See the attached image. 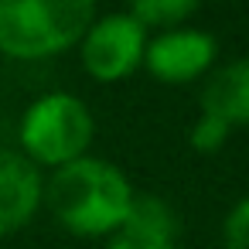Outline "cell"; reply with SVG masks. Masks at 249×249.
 Segmentation results:
<instances>
[{
  "label": "cell",
  "mask_w": 249,
  "mask_h": 249,
  "mask_svg": "<svg viewBox=\"0 0 249 249\" xmlns=\"http://www.w3.org/2000/svg\"><path fill=\"white\" fill-rule=\"evenodd\" d=\"M143 48H147V28L130 11L96 18L79 41L82 69L96 82H120L130 72H137L143 65Z\"/></svg>",
  "instance_id": "4"
},
{
  "label": "cell",
  "mask_w": 249,
  "mask_h": 249,
  "mask_svg": "<svg viewBox=\"0 0 249 249\" xmlns=\"http://www.w3.org/2000/svg\"><path fill=\"white\" fill-rule=\"evenodd\" d=\"M201 116L225 123L229 130L249 123V58H232L215 69L201 86Z\"/></svg>",
  "instance_id": "8"
},
{
  "label": "cell",
  "mask_w": 249,
  "mask_h": 249,
  "mask_svg": "<svg viewBox=\"0 0 249 249\" xmlns=\"http://www.w3.org/2000/svg\"><path fill=\"white\" fill-rule=\"evenodd\" d=\"M126 174L103 157H79L45 181L41 201L52 208L58 225L75 235H113L133 201Z\"/></svg>",
  "instance_id": "1"
},
{
  "label": "cell",
  "mask_w": 249,
  "mask_h": 249,
  "mask_svg": "<svg viewBox=\"0 0 249 249\" xmlns=\"http://www.w3.org/2000/svg\"><path fill=\"white\" fill-rule=\"evenodd\" d=\"M198 11L195 0H137L130 7V14L150 31V28H160V31H174L181 28L191 14Z\"/></svg>",
  "instance_id": "9"
},
{
  "label": "cell",
  "mask_w": 249,
  "mask_h": 249,
  "mask_svg": "<svg viewBox=\"0 0 249 249\" xmlns=\"http://www.w3.org/2000/svg\"><path fill=\"white\" fill-rule=\"evenodd\" d=\"M41 171L18 150H0V235L24 229L41 208Z\"/></svg>",
  "instance_id": "6"
},
{
  "label": "cell",
  "mask_w": 249,
  "mask_h": 249,
  "mask_svg": "<svg viewBox=\"0 0 249 249\" xmlns=\"http://www.w3.org/2000/svg\"><path fill=\"white\" fill-rule=\"evenodd\" d=\"M229 133H232V130H229L225 123H218V120H212V116H201V113H198L195 126L188 130V143H191V150H198V154H215V150H222V147H225Z\"/></svg>",
  "instance_id": "10"
},
{
  "label": "cell",
  "mask_w": 249,
  "mask_h": 249,
  "mask_svg": "<svg viewBox=\"0 0 249 249\" xmlns=\"http://www.w3.org/2000/svg\"><path fill=\"white\" fill-rule=\"evenodd\" d=\"M92 137L96 120L89 106L72 92H48L35 99L21 120V147L35 167H65L86 157Z\"/></svg>",
  "instance_id": "3"
},
{
  "label": "cell",
  "mask_w": 249,
  "mask_h": 249,
  "mask_svg": "<svg viewBox=\"0 0 249 249\" xmlns=\"http://www.w3.org/2000/svg\"><path fill=\"white\" fill-rule=\"evenodd\" d=\"M222 242H225V249H249V198L235 201L232 212L225 215Z\"/></svg>",
  "instance_id": "11"
},
{
  "label": "cell",
  "mask_w": 249,
  "mask_h": 249,
  "mask_svg": "<svg viewBox=\"0 0 249 249\" xmlns=\"http://www.w3.org/2000/svg\"><path fill=\"white\" fill-rule=\"evenodd\" d=\"M178 215L157 195H133L123 225L109 235L106 249H178Z\"/></svg>",
  "instance_id": "7"
},
{
  "label": "cell",
  "mask_w": 249,
  "mask_h": 249,
  "mask_svg": "<svg viewBox=\"0 0 249 249\" xmlns=\"http://www.w3.org/2000/svg\"><path fill=\"white\" fill-rule=\"evenodd\" d=\"M96 7L89 0H0V52L48 58L82 41Z\"/></svg>",
  "instance_id": "2"
},
{
  "label": "cell",
  "mask_w": 249,
  "mask_h": 249,
  "mask_svg": "<svg viewBox=\"0 0 249 249\" xmlns=\"http://www.w3.org/2000/svg\"><path fill=\"white\" fill-rule=\"evenodd\" d=\"M215 55H218V41L208 31L174 28V31H160L157 38H147L143 65L154 79L184 86V82H195L198 75H205L212 69Z\"/></svg>",
  "instance_id": "5"
}]
</instances>
